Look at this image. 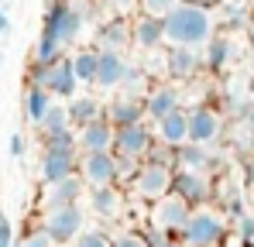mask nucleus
Here are the masks:
<instances>
[{
    "label": "nucleus",
    "instance_id": "obj_1",
    "mask_svg": "<svg viewBox=\"0 0 254 247\" xmlns=\"http://www.w3.org/2000/svg\"><path fill=\"white\" fill-rule=\"evenodd\" d=\"M213 10L206 3L196 0H179L169 14L162 17V31L169 45H182V48H203L213 38Z\"/></svg>",
    "mask_w": 254,
    "mask_h": 247
},
{
    "label": "nucleus",
    "instance_id": "obj_2",
    "mask_svg": "<svg viewBox=\"0 0 254 247\" xmlns=\"http://www.w3.org/2000/svg\"><path fill=\"white\" fill-rule=\"evenodd\" d=\"M227 213L213 209L210 203L206 206H192L186 227L179 230V241L186 247H220L227 241Z\"/></svg>",
    "mask_w": 254,
    "mask_h": 247
},
{
    "label": "nucleus",
    "instance_id": "obj_3",
    "mask_svg": "<svg viewBox=\"0 0 254 247\" xmlns=\"http://www.w3.org/2000/svg\"><path fill=\"white\" fill-rule=\"evenodd\" d=\"M172 175H175V168L172 165H162V162H141L137 165V172H134V179L127 182V196L130 199H141V203H155V199H162L165 192H172Z\"/></svg>",
    "mask_w": 254,
    "mask_h": 247
},
{
    "label": "nucleus",
    "instance_id": "obj_4",
    "mask_svg": "<svg viewBox=\"0 0 254 247\" xmlns=\"http://www.w3.org/2000/svg\"><path fill=\"white\" fill-rule=\"evenodd\" d=\"M42 230L55 241V244H72L79 234L86 230V209L76 206H52L42 213Z\"/></svg>",
    "mask_w": 254,
    "mask_h": 247
},
{
    "label": "nucleus",
    "instance_id": "obj_5",
    "mask_svg": "<svg viewBox=\"0 0 254 247\" xmlns=\"http://www.w3.org/2000/svg\"><path fill=\"white\" fill-rule=\"evenodd\" d=\"M189 213H192V206L186 203L182 196H175V192H165L162 199L148 203V227H151V230H158V234L179 237V230L186 227Z\"/></svg>",
    "mask_w": 254,
    "mask_h": 247
},
{
    "label": "nucleus",
    "instance_id": "obj_6",
    "mask_svg": "<svg viewBox=\"0 0 254 247\" xmlns=\"http://www.w3.org/2000/svg\"><path fill=\"white\" fill-rule=\"evenodd\" d=\"M79 28H83V14H79L69 0H55V3L48 7V17H45V31L42 35H48V38L65 52L72 41L79 38Z\"/></svg>",
    "mask_w": 254,
    "mask_h": 247
},
{
    "label": "nucleus",
    "instance_id": "obj_7",
    "mask_svg": "<svg viewBox=\"0 0 254 247\" xmlns=\"http://www.w3.org/2000/svg\"><path fill=\"white\" fill-rule=\"evenodd\" d=\"M31 86H42V89H48V93L59 96V100H72L76 89H79V82L72 76L65 55L55 59V62H48V65H35V69H31Z\"/></svg>",
    "mask_w": 254,
    "mask_h": 247
},
{
    "label": "nucleus",
    "instance_id": "obj_8",
    "mask_svg": "<svg viewBox=\"0 0 254 247\" xmlns=\"http://www.w3.org/2000/svg\"><path fill=\"white\" fill-rule=\"evenodd\" d=\"M76 175L89 189L96 185H117V155L114 151H79Z\"/></svg>",
    "mask_w": 254,
    "mask_h": 247
},
{
    "label": "nucleus",
    "instance_id": "obj_9",
    "mask_svg": "<svg viewBox=\"0 0 254 247\" xmlns=\"http://www.w3.org/2000/svg\"><path fill=\"white\" fill-rule=\"evenodd\" d=\"M155 148V134L148 124H134V127H117L114 130V155L117 158H134V162H148Z\"/></svg>",
    "mask_w": 254,
    "mask_h": 247
},
{
    "label": "nucleus",
    "instance_id": "obj_10",
    "mask_svg": "<svg viewBox=\"0 0 254 247\" xmlns=\"http://www.w3.org/2000/svg\"><path fill=\"white\" fill-rule=\"evenodd\" d=\"M186 114H189V144L210 148L213 141H220V134H223V117H220V110L199 103V107H192V110H186Z\"/></svg>",
    "mask_w": 254,
    "mask_h": 247
},
{
    "label": "nucleus",
    "instance_id": "obj_11",
    "mask_svg": "<svg viewBox=\"0 0 254 247\" xmlns=\"http://www.w3.org/2000/svg\"><path fill=\"white\" fill-rule=\"evenodd\" d=\"M172 192L182 196L189 206H206L213 196V182L206 172H175L172 175Z\"/></svg>",
    "mask_w": 254,
    "mask_h": 247
},
{
    "label": "nucleus",
    "instance_id": "obj_12",
    "mask_svg": "<svg viewBox=\"0 0 254 247\" xmlns=\"http://www.w3.org/2000/svg\"><path fill=\"white\" fill-rule=\"evenodd\" d=\"M124 76H127L124 52L96 48V79H93V86H100V89H117V86H124Z\"/></svg>",
    "mask_w": 254,
    "mask_h": 247
},
{
    "label": "nucleus",
    "instance_id": "obj_13",
    "mask_svg": "<svg viewBox=\"0 0 254 247\" xmlns=\"http://www.w3.org/2000/svg\"><path fill=\"white\" fill-rule=\"evenodd\" d=\"M86 196V182L79 175H65L59 182H45V192H42V206L52 209V206H76L83 203Z\"/></svg>",
    "mask_w": 254,
    "mask_h": 247
},
{
    "label": "nucleus",
    "instance_id": "obj_14",
    "mask_svg": "<svg viewBox=\"0 0 254 247\" xmlns=\"http://www.w3.org/2000/svg\"><path fill=\"white\" fill-rule=\"evenodd\" d=\"M89 209L100 220H121L127 209V192L121 185H96L89 189Z\"/></svg>",
    "mask_w": 254,
    "mask_h": 247
},
{
    "label": "nucleus",
    "instance_id": "obj_15",
    "mask_svg": "<svg viewBox=\"0 0 254 247\" xmlns=\"http://www.w3.org/2000/svg\"><path fill=\"white\" fill-rule=\"evenodd\" d=\"M179 107H182L179 86H172V82H158V86L148 89V96H144V121L158 124L162 117H169L172 110H179Z\"/></svg>",
    "mask_w": 254,
    "mask_h": 247
},
{
    "label": "nucleus",
    "instance_id": "obj_16",
    "mask_svg": "<svg viewBox=\"0 0 254 247\" xmlns=\"http://www.w3.org/2000/svg\"><path fill=\"white\" fill-rule=\"evenodd\" d=\"M76 144L79 151H114V127L107 117H96V121L76 127Z\"/></svg>",
    "mask_w": 254,
    "mask_h": 247
},
{
    "label": "nucleus",
    "instance_id": "obj_17",
    "mask_svg": "<svg viewBox=\"0 0 254 247\" xmlns=\"http://www.w3.org/2000/svg\"><path fill=\"white\" fill-rule=\"evenodd\" d=\"M151 134H155V141L165 144V148L186 144V141H189V114H186V107H179V110H172L169 117H162V121L155 124Z\"/></svg>",
    "mask_w": 254,
    "mask_h": 247
},
{
    "label": "nucleus",
    "instance_id": "obj_18",
    "mask_svg": "<svg viewBox=\"0 0 254 247\" xmlns=\"http://www.w3.org/2000/svg\"><path fill=\"white\" fill-rule=\"evenodd\" d=\"M199 69H203V55H196V48L169 45V52H165V72H169V79H192Z\"/></svg>",
    "mask_w": 254,
    "mask_h": 247
},
{
    "label": "nucleus",
    "instance_id": "obj_19",
    "mask_svg": "<svg viewBox=\"0 0 254 247\" xmlns=\"http://www.w3.org/2000/svg\"><path fill=\"white\" fill-rule=\"evenodd\" d=\"M79 151H62V148H45L42 155V179L45 182H59L65 175H76Z\"/></svg>",
    "mask_w": 254,
    "mask_h": 247
},
{
    "label": "nucleus",
    "instance_id": "obj_20",
    "mask_svg": "<svg viewBox=\"0 0 254 247\" xmlns=\"http://www.w3.org/2000/svg\"><path fill=\"white\" fill-rule=\"evenodd\" d=\"M103 117L110 121L114 130H117V127L144 124V100H141V96H121V100H114V103L103 110Z\"/></svg>",
    "mask_w": 254,
    "mask_h": 247
},
{
    "label": "nucleus",
    "instance_id": "obj_21",
    "mask_svg": "<svg viewBox=\"0 0 254 247\" xmlns=\"http://www.w3.org/2000/svg\"><path fill=\"white\" fill-rule=\"evenodd\" d=\"M172 165H175V172H206L210 168V151L203 148V144H179L175 151H172Z\"/></svg>",
    "mask_w": 254,
    "mask_h": 247
},
{
    "label": "nucleus",
    "instance_id": "obj_22",
    "mask_svg": "<svg viewBox=\"0 0 254 247\" xmlns=\"http://www.w3.org/2000/svg\"><path fill=\"white\" fill-rule=\"evenodd\" d=\"M52 103H55V96H52L48 89H42V86H28V89H24V121L31 124V127H38Z\"/></svg>",
    "mask_w": 254,
    "mask_h": 247
},
{
    "label": "nucleus",
    "instance_id": "obj_23",
    "mask_svg": "<svg viewBox=\"0 0 254 247\" xmlns=\"http://www.w3.org/2000/svg\"><path fill=\"white\" fill-rule=\"evenodd\" d=\"M130 41L134 45H141V48H158L162 41H165V31H162V21L158 17H137L134 21V28H130Z\"/></svg>",
    "mask_w": 254,
    "mask_h": 247
},
{
    "label": "nucleus",
    "instance_id": "obj_24",
    "mask_svg": "<svg viewBox=\"0 0 254 247\" xmlns=\"http://www.w3.org/2000/svg\"><path fill=\"white\" fill-rule=\"evenodd\" d=\"M69 127L76 130V127H83V124L96 121V117H103V107H100V100H93V96H72L69 100Z\"/></svg>",
    "mask_w": 254,
    "mask_h": 247
},
{
    "label": "nucleus",
    "instance_id": "obj_25",
    "mask_svg": "<svg viewBox=\"0 0 254 247\" xmlns=\"http://www.w3.org/2000/svg\"><path fill=\"white\" fill-rule=\"evenodd\" d=\"M65 59H69V69H72L76 82L93 86V79H96V48H79V52H72Z\"/></svg>",
    "mask_w": 254,
    "mask_h": 247
},
{
    "label": "nucleus",
    "instance_id": "obj_26",
    "mask_svg": "<svg viewBox=\"0 0 254 247\" xmlns=\"http://www.w3.org/2000/svg\"><path fill=\"white\" fill-rule=\"evenodd\" d=\"M230 52H234V45H230L227 35H213V38L206 41V59H203V65H206L210 72H220V69L230 62Z\"/></svg>",
    "mask_w": 254,
    "mask_h": 247
},
{
    "label": "nucleus",
    "instance_id": "obj_27",
    "mask_svg": "<svg viewBox=\"0 0 254 247\" xmlns=\"http://www.w3.org/2000/svg\"><path fill=\"white\" fill-rule=\"evenodd\" d=\"M127 41H130V28L124 21H110L100 28V48H110V52H124Z\"/></svg>",
    "mask_w": 254,
    "mask_h": 247
},
{
    "label": "nucleus",
    "instance_id": "obj_28",
    "mask_svg": "<svg viewBox=\"0 0 254 247\" xmlns=\"http://www.w3.org/2000/svg\"><path fill=\"white\" fill-rule=\"evenodd\" d=\"M38 130H42L45 137H48V134H59V130H69V110H65L62 103H52L48 114L42 117V124H38Z\"/></svg>",
    "mask_w": 254,
    "mask_h": 247
},
{
    "label": "nucleus",
    "instance_id": "obj_29",
    "mask_svg": "<svg viewBox=\"0 0 254 247\" xmlns=\"http://www.w3.org/2000/svg\"><path fill=\"white\" fill-rule=\"evenodd\" d=\"M55 59H62V48L48 38V35H42V38H38V48H35V65H48V62H55Z\"/></svg>",
    "mask_w": 254,
    "mask_h": 247
},
{
    "label": "nucleus",
    "instance_id": "obj_30",
    "mask_svg": "<svg viewBox=\"0 0 254 247\" xmlns=\"http://www.w3.org/2000/svg\"><path fill=\"white\" fill-rule=\"evenodd\" d=\"M134 3H137V10H141L144 17H158V21H162L179 0H134Z\"/></svg>",
    "mask_w": 254,
    "mask_h": 247
},
{
    "label": "nucleus",
    "instance_id": "obj_31",
    "mask_svg": "<svg viewBox=\"0 0 254 247\" xmlns=\"http://www.w3.org/2000/svg\"><path fill=\"white\" fill-rule=\"evenodd\" d=\"M72 247H110V234L107 230H83L76 241H72Z\"/></svg>",
    "mask_w": 254,
    "mask_h": 247
},
{
    "label": "nucleus",
    "instance_id": "obj_32",
    "mask_svg": "<svg viewBox=\"0 0 254 247\" xmlns=\"http://www.w3.org/2000/svg\"><path fill=\"white\" fill-rule=\"evenodd\" d=\"M110 247H151V244H148L144 230H124V234L110 237Z\"/></svg>",
    "mask_w": 254,
    "mask_h": 247
},
{
    "label": "nucleus",
    "instance_id": "obj_33",
    "mask_svg": "<svg viewBox=\"0 0 254 247\" xmlns=\"http://www.w3.org/2000/svg\"><path fill=\"white\" fill-rule=\"evenodd\" d=\"M17 247H55V241H52L42 227H38V230H28V234L17 241Z\"/></svg>",
    "mask_w": 254,
    "mask_h": 247
},
{
    "label": "nucleus",
    "instance_id": "obj_34",
    "mask_svg": "<svg viewBox=\"0 0 254 247\" xmlns=\"http://www.w3.org/2000/svg\"><path fill=\"white\" fill-rule=\"evenodd\" d=\"M237 241H244V244H254V216H251V213L237 216Z\"/></svg>",
    "mask_w": 254,
    "mask_h": 247
},
{
    "label": "nucleus",
    "instance_id": "obj_35",
    "mask_svg": "<svg viewBox=\"0 0 254 247\" xmlns=\"http://www.w3.org/2000/svg\"><path fill=\"white\" fill-rule=\"evenodd\" d=\"M137 165H141V162H134V158H117V185H121V182H130V179H134Z\"/></svg>",
    "mask_w": 254,
    "mask_h": 247
},
{
    "label": "nucleus",
    "instance_id": "obj_36",
    "mask_svg": "<svg viewBox=\"0 0 254 247\" xmlns=\"http://www.w3.org/2000/svg\"><path fill=\"white\" fill-rule=\"evenodd\" d=\"M0 247H14L10 244V220H0Z\"/></svg>",
    "mask_w": 254,
    "mask_h": 247
},
{
    "label": "nucleus",
    "instance_id": "obj_37",
    "mask_svg": "<svg viewBox=\"0 0 254 247\" xmlns=\"http://www.w3.org/2000/svg\"><path fill=\"white\" fill-rule=\"evenodd\" d=\"M10 151L14 155H24V134H14L10 137Z\"/></svg>",
    "mask_w": 254,
    "mask_h": 247
},
{
    "label": "nucleus",
    "instance_id": "obj_38",
    "mask_svg": "<svg viewBox=\"0 0 254 247\" xmlns=\"http://www.w3.org/2000/svg\"><path fill=\"white\" fill-rule=\"evenodd\" d=\"M244 175H248V185L254 189V155H248V162H244Z\"/></svg>",
    "mask_w": 254,
    "mask_h": 247
},
{
    "label": "nucleus",
    "instance_id": "obj_39",
    "mask_svg": "<svg viewBox=\"0 0 254 247\" xmlns=\"http://www.w3.org/2000/svg\"><path fill=\"white\" fill-rule=\"evenodd\" d=\"M244 124H248V130H254V100H251V107L244 110Z\"/></svg>",
    "mask_w": 254,
    "mask_h": 247
},
{
    "label": "nucleus",
    "instance_id": "obj_40",
    "mask_svg": "<svg viewBox=\"0 0 254 247\" xmlns=\"http://www.w3.org/2000/svg\"><path fill=\"white\" fill-rule=\"evenodd\" d=\"M0 31H7V14L0 10Z\"/></svg>",
    "mask_w": 254,
    "mask_h": 247
},
{
    "label": "nucleus",
    "instance_id": "obj_41",
    "mask_svg": "<svg viewBox=\"0 0 254 247\" xmlns=\"http://www.w3.org/2000/svg\"><path fill=\"white\" fill-rule=\"evenodd\" d=\"M230 247H254V244H244V241H237V237H234V241H230Z\"/></svg>",
    "mask_w": 254,
    "mask_h": 247
},
{
    "label": "nucleus",
    "instance_id": "obj_42",
    "mask_svg": "<svg viewBox=\"0 0 254 247\" xmlns=\"http://www.w3.org/2000/svg\"><path fill=\"white\" fill-rule=\"evenodd\" d=\"M196 3H203V0H196Z\"/></svg>",
    "mask_w": 254,
    "mask_h": 247
},
{
    "label": "nucleus",
    "instance_id": "obj_43",
    "mask_svg": "<svg viewBox=\"0 0 254 247\" xmlns=\"http://www.w3.org/2000/svg\"><path fill=\"white\" fill-rule=\"evenodd\" d=\"M55 247H62V244H55Z\"/></svg>",
    "mask_w": 254,
    "mask_h": 247
}]
</instances>
